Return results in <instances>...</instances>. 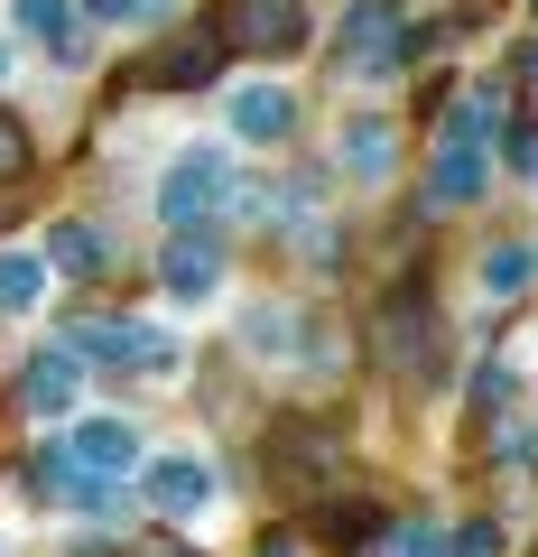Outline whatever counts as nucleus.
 Instances as JSON below:
<instances>
[{
    "label": "nucleus",
    "instance_id": "nucleus-1",
    "mask_svg": "<svg viewBox=\"0 0 538 557\" xmlns=\"http://www.w3.org/2000/svg\"><path fill=\"white\" fill-rule=\"evenodd\" d=\"M335 65L353 84H380L409 65V0H353L335 20Z\"/></svg>",
    "mask_w": 538,
    "mask_h": 557
},
{
    "label": "nucleus",
    "instance_id": "nucleus-2",
    "mask_svg": "<svg viewBox=\"0 0 538 557\" xmlns=\"http://www.w3.org/2000/svg\"><path fill=\"white\" fill-rule=\"evenodd\" d=\"M223 205H233V159H223V149H186L159 177V214L177 223V233H204Z\"/></svg>",
    "mask_w": 538,
    "mask_h": 557
},
{
    "label": "nucleus",
    "instance_id": "nucleus-3",
    "mask_svg": "<svg viewBox=\"0 0 538 557\" xmlns=\"http://www.w3.org/2000/svg\"><path fill=\"white\" fill-rule=\"evenodd\" d=\"M214 38H223V57H298L306 47V10L298 0H223Z\"/></svg>",
    "mask_w": 538,
    "mask_h": 557
},
{
    "label": "nucleus",
    "instance_id": "nucleus-4",
    "mask_svg": "<svg viewBox=\"0 0 538 557\" xmlns=\"http://www.w3.org/2000/svg\"><path fill=\"white\" fill-rule=\"evenodd\" d=\"M214 493H223V483H214V465H204V456H149L140 465V502L159 520H204V511H214Z\"/></svg>",
    "mask_w": 538,
    "mask_h": 557
},
{
    "label": "nucleus",
    "instance_id": "nucleus-5",
    "mask_svg": "<svg viewBox=\"0 0 538 557\" xmlns=\"http://www.w3.org/2000/svg\"><path fill=\"white\" fill-rule=\"evenodd\" d=\"M380 344H390V362L409 381H446V335H437V317H427V298H390Z\"/></svg>",
    "mask_w": 538,
    "mask_h": 557
},
{
    "label": "nucleus",
    "instance_id": "nucleus-6",
    "mask_svg": "<svg viewBox=\"0 0 538 557\" xmlns=\"http://www.w3.org/2000/svg\"><path fill=\"white\" fill-rule=\"evenodd\" d=\"M159 278H167V298H177V307H214L223 298V242L214 233H177L159 251Z\"/></svg>",
    "mask_w": 538,
    "mask_h": 557
},
{
    "label": "nucleus",
    "instance_id": "nucleus-7",
    "mask_svg": "<svg viewBox=\"0 0 538 557\" xmlns=\"http://www.w3.org/2000/svg\"><path fill=\"white\" fill-rule=\"evenodd\" d=\"M65 456H75L84 474L121 483V474H140V465H149V446H140V428H130V418H75V437H65Z\"/></svg>",
    "mask_w": 538,
    "mask_h": 557
},
{
    "label": "nucleus",
    "instance_id": "nucleus-8",
    "mask_svg": "<svg viewBox=\"0 0 538 557\" xmlns=\"http://www.w3.org/2000/svg\"><path fill=\"white\" fill-rule=\"evenodd\" d=\"M223 131L251 139V149H279V139L298 131V94H288V84H241V94L223 102Z\"/></svg>",
    "mask_w": 538,
    "mask_h": 557
},
{
    "label": "nucleus",
    "instance_id": "nucleus-9",
    "mask_svg": "<svg viewBox=\"0 0 538 557\" xmlns=\"http://www.w3.org/2000/svg\"><path fill=\"white\" fill-rule=\"evenodd\" d=\"M75 399H84V362L65 354V344L28 354V372H20V409L28 418H75Z\"/></svg>",
    "mask_w": 538,
    "mask_h": 557
},
{
    "label": "nucleus",
    "instance_id": "nucleus-10",
    "mask_svg": "<svg viewBox=\"0 0 538 557\" xmlns=\"http://www.w3.org/2000/svg\"><path fill=\"white\" fill-rule=\"evenodd\" d=\"M335 168H343L353 186H390V168H399L390 121H380V112H353V121L335 131Z\"/></svg>",
    "mask_w": 538,
    "mask_h": 557
},
{
    "label": "nucleus",
    "instance_id": "nucleus-11",
    "mask_svg": "<svg viewBox=\"0 0 538 557\" xmlns=\"http://www.w3.org/2000/svg\"><path fill=\"white\" fill-rule=\"evenodd\" d=\"M20 28L28 38H47V57L75 75V65H93V38H84V10L75 0H20Z\"/></svg>",
    "mask_w": 538,
    "mask_h": 557
},
{
    "label": "nucleus",
    "instance_id": "nucleus-12",
    "mask_svg": "<svg viewBox=\"0 0 538 557\" xmlns=\"http://www.w3.org/2000/svg\"><path fill=\"white\" fill-rule=\"evenodd\" d=\"M38 251H47V270H57L65 288H93V278H102V260H112L93 223H47V242H38Z\"/></svg>",
    "mask_w": 538,
    "mask_h": 557
},
{
    "label": "nucleus",
    "instance_id": "nucleus-13",
    "mask_svg": "<svg viewBox=\"0 0 538 557\" xmlns=\"http://www.w3.org/2000/svg\"><path fill=\"white\" fill-rule=\"evenodd\" d=\"M529 278H538V242H492L483 270H474V288L492 307H511V298H529Z\"/></svg>",
    "mask_w": 538,
    "mask_h": 557
},
{
    "label": "nucleus",
    "instance_id": "nucleus-14",
    "mask_svg": "<svg viewBox=\"0 0 538 557\" xmlns=\"http://www.w3.org/2000/svg\"><path fill=\"white\" fill-rule=\"evenodd\" d=\"M474 196H483V149L446 139L437 168H427V205H437V214H455V205H474Z\"/></svg>",
    "mask_w": 538,
    "mask_h": 557
},
{
    "label": "nucleus",
    "instance_id": "nucleus-15",
    "mask_svg": "<svg viewBox=\"0 0 538 557\" xmlns=\"http://www.w3.org/2000/svg\"><path fill=\"white\" fill-rule=\"evenodd\" d=\"M47 288H57V270H47V251H0V317H28V307H47Z\"/></svg>",
    "mask_w": 538,
    "mask_h": 557
},
{
    "label": "nucleus",
    "instance_id": "nucleus-16",
    "mask_svg": "<svg viewBox=\"0 0 538 557\" xmlns=\"http://www.w3.org/2000/svg\"><path fill=\"white\" fill-rule=\"evenodd\" d=\"M121 372H149V381H167V372H177V344H167V325L121 317Z\"/></svg>",
    "mask_w": 538,
    "mask_h": 557
},
{
    "label": "nucleus",
    "instance_id": "nucleus-17",
    "mask_svg": "<svg viewBox=\"0 0 538 557\" xmlns=\"http://www.w3.org/2000/svg\"><path fill=\"white\" fill-rule=\"evenodd\" d=\"M492 121H501V94H492V84H474V94L446 102V139H464V149H483V139H492Z\"/></svg>",
    "mask_w": 538,
    "mask_h": 557
},
{
    "label": "nucleus",
    "instance_id": "nucleus-18",
    "mask_svg": "<svg viewBox=\"0 0 538 557\" xmlns=\"http://www.w3.org/2000/svg\"><path fill=\"white\" fill-rule=\"evenodd\" d=\"M298 335H306V317H298V307H260V317L241 325V344H251L260 362H288V344H298Z\"/></svg>",
    "mask_w": 538,
    "mask_h": 557
},
{
    "label": "nucleus",
    "instance_id": "nucleus-19",
    "mask_svg": "<svg viewBox=\"0 0 538 557\" xmlns=\"http://www.w3.org/2000/svg\"><path fill=\"white\" fill-rule=\"evenodd\" d=\"M446 548H455V539H446L427 511H409V520H390V530H380L372 557H446Z\"/></svg>",
    "mask_w": 538,
    "mask_h": 557
},
{
    "label": "nucleus",
    "instance_id": "nucleus-20",
    "mask_svg": "<svg viewBox=\"0 0 538 557\" xmlns=\"http://www.w3.org/2000/svg\"><path fill=\"white\" fill-rule=\"evenodd\" d=\"M214 65H223V38H214V28H204L196 47H177V57L159 65V84H204V75H214Z\"/></svg>",
    "mask_w": 538,
    "mask_h": 557
},
{
    "label": "nucleus",
    "instance_id": "nucleus-21",
    "mask_svg": "<svg viewBox=\"0 0 538 557\" xmlns=\"http://www.w3.org/2000/svg\"><path fill=\"white\" fill-rule=\"evenodd\" d=\"M325 456H335V437H316V428H288V437H279V465H288V474H298V483L316 474Z\"/></svg>",
    "mask_w": 538,
    "mask_h": 557
},
{
    "label": "nucleus",
    "instance_id": "nucleus-22",
    "mask_svg": "<svg viewBox=\"0 0 538 557\" xmlns=\"http://www.w3.org/2000/svg\"><path fill=\"white\" fill-rule=\"evenodd\" d=\"M20 168H28V131H20V121H10V112H0V186L20 177Z\"/></svg>",
    "mask_w": 538,
    "mask_h": 557
},
{
    "label": "nucleus",
    "instance_id": "nucleus-23",
    "mask_svg": "<svg viewBox=\"0 0 538 557\" xmlns=\"http://www.w3.org/2000/svg\"><path fill=\"white\" fill-rule=\"evenodd\" d=\"M455 557H501V530H492V520H474V530H455Z\"/></svg>",
    "mask_w": 538,
    "mask_h": 557
},
{
    "label": "nucleus",
    "instance_id": "nucleus-24",
    "mask_svg": "<svg viewBox=\"0 0 538 557\" xmlns=\"http://www.w3.org/2000/svg\"><path fill=\"white\" fill-rule=\"evenodd\" d=\"M84 10H93V20H140L149 0H84Z\"/></svg>",
    "mask_w": 538,
    "mask_h": 557
},
{
    "label": "nucleus",
    "instance_id": "nucleus-25",
    "mask_svg": "<svg viewBox=\"0 0 538 557\" xmlns=\"http://www.w3.org/2000/svg\"><path fill=\"white\" fill-rule=\"evenodd\" d=\"M260 557H298V539H260Z\"/></svg>",
    "mask_w": 538,
    "mask_h": 557
},
{
    "label": "nucleus",
    "instance_id": "nucleus-26",
    "mask_svg": "<svg viewBox=\"0 0 538 557\" xmlns=\"http://www.w3.org/2000/svg\"><path fill=\"white\" fill-rule=\"evenodd\" d=\"M520 75H529V84H538V47H520Z\"/></svg>",
    "mask_w": 538,
    "mask_h": 557
},
{
    "label": "nucleus",
    "instance_id": "nucleus-27",
    "mask_svg": "<svg viewBox=\"0 0 538 557\" xmlns=\"http://www.w3.org/2000/svg\"><path fill=\"white\" fill-rule=\"evenodd\" d=\"M0 84H10V38H0Z\"/></svg>",
    "mask_w": 538,
    "mask_h": 557
}]
</instances>
